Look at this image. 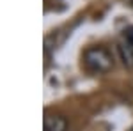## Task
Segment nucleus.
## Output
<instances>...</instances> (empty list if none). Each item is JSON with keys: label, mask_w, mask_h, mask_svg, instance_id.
I'll return each mask as SVG.
<instances>
[{"label": "nucleus", "mask_w": 133, "mask_h": 131, "mask_svg": "<svg viewBox=\"0 0 133 131\" xmlns=\"http://www.w3.org/2000/svg\"><path fill=\"white\" fill-rule=\"evenodd\" d=\"M83 64L94 74H105L114 67V59L103 46H91L83 51Z\"/></svg>", "instance_id": "obj_1"}, {"label": "nucleus", "mask_w": 133, "mask_h": 131, "mask_svg": "<svg viewBox=\"0 0 133 131\" xmlns=\"http://www.w3.org/2000/svg\"><path fill=\"white\" fill-rule=\"evenodd\" d=\"M44 131H68V121L62 115H50L44 117Z\"/></svg>", "instance_id": "obj_2"}, {"label": "nucleus", "mask_w": 133, "mask_h": 131, "mask_svg": "<svg viewBox=\"0 0 133 131\" xmlns=\"http://www.w3.org/2000/svg\"><path fill=\"white\" fill-rule=\"evenodd\" d=\"M126 41H128L130 44H133V27H131L128 32H126Z\"/></svg>", "instance_id": "obj_3"}, {"label": "nucleus", "mask_w": 133, "mask_h": 131, "mask_svg": "<svg viewBox=\"0 0 133 131\" xmlns=\"http://www.w3.org/2000/svg\"><path fill=\"white\" fill-rule=\"evenodd\" d=\"M131 131H133V129H131Z\"/></svg>", "instance_id": "obj_4"}]
</instances>
